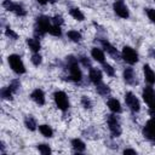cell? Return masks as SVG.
I'll return each mask as SVG.
<instances>
[{
	"label": "cell",
	"instance_id": "obj_4",
	"mask_svg": "<svg viewBox=\"0 0 155 155\" xmlns=\"http://www.w3.org/2000/svg\"><path fill=\"white\" fill-rule=\"evenodd\" d=\"M107 124H108L109 131H110V133H111L113 137L121 136L122 130H121V125H120V121H119V117L116 116V114H109V115H107Z\"/></svg>",
	"mask_w": 155,
	"mask_h": 155
},
{
	"label": "cell",
	"instance_id": "obj_23",
	"mask_svg": "<svg viewBox=\"0 0 155 155\" xmlns=\"http://www.w3.org/2000/svg\"><path fill=\"white\" fill-rule=\"evenodd\" d=\"M69 13H70V16H71L74 19L79 21V22H81V21L85 19V15H84V13L81 12V10L78 8V7H71V8L69 10Z\"/></svg>",
	"mask_w": 155,
	"mask_h": 155
},
{
	"label": "cell",
	"instance_id": "obj_12",
	"mask_svg": "<svg viewBox=\"0 0 155 155\" xmlns=\"http://www.w3.org/2000/svg\"><path fill=\"white\" fill-rule=\"evenodd\" d=\"M122 78H124V80H125V82H126L127 85H131V86H136V85H138L137 74L134 73V69L131 68V67H127V68L124 69Z\"/></svg>",
	"mask_w": 155,
	"mask_h": 155
},
{
	"label": "cell",
	"instance_id": "obj_30",
	"mask_svg": "<svg viewBox=\"0 0 155 155\" xmlns=\"http://www.w3.org/2000/svg\"><path fill=\"white\" fill-rule=\"evenodd\" d=\"M103 70L108 76H114L115 75V69L109 63H103Z\"/></svg>",
	"mask_w": 155,
	"mask_h": 155
},
{
	"label": "cell",
	"instance_id": "obj_28",
	"mask_svg": "<svg viewBox=\"0 0 155 155\" xmlns=\"http://www.w3.org/2000/svg\"><path fill=\"white\" fill-rule=\"evenodd\" d=\"M38 150H39V153H41V154H44V155H47V154H51V148H50V145L48 144H46V143H40V144H38Z\"/></svg>",
	"mask_w": 155,
	"mask_h": 155
},
{
	"label": "cell",
	"instance_id": "obj_35",
	"mask_svg": "<svg viewBox=\"0 0 155 155\" xmlns=\"http://www.w3.org/2000/svg\"><path fill=\"white\" fill-rule=\"evenodd\" d=\"M145 12L148 15V18L155 24V10L154 8H145Z\"/></svg>",
	"mask_w": 155,
	"mask_h": 155
},
{
	"label": "cell",
	"instance_id": "obj_20",
	"mask_svg": "<svg viewBox=\"0 0 155 155\" xmlns=\"http://www.w3.org/2000/svg\"><path fill=\"white\" fill-rule=\"evenodd\" d=\"M70 144H71L74 151H76V153H84L86 150V144L80 138H73L70 140Z\"/></svg>",
	"mask_w": 155,
	"mask_h": 155
},
{
	"label": "cell",
	"instance_id": "obj_3",
	"mask_svg": "<svg viewBox=\"0 0 155 155\" xmlns=\"http://www.w3.org/2000/svg\"><path fill=\"white\" fill-rule=\"evenodd\" d=\"M7 61H8L10 68L12 69L13 73H16L17 75H21V74L25 73V67H24V63H23V61H22L19 54L12 53V54L8 56Z\"/></svg>",
	"mask_w": 155,
	"mask_h": 155
},
{
	"label": "cell",
	"instance_id": "obj_22",
	"mask_svg": "<svg viewBox=\"0 0 155 155\" xmlns=\"http://www.w3.org/2000/svg\"><path fill=\"white\" fill-rule=\"evenodd\" d=\"M39 132H40L44 137H46V138H51V137L53 136V130H52V127L48 126V125H46V124L39 125Z\"/></svg>",
	"mask_w": 155,
	"mask_h": 155
},
{
	"label": "cell",
	"instance_id": "obj_29",
	"mask_svg": "<svg viewBox=\"0 0 155 155\" xmlns=\"http://www.w3.org/2000/svg\"><path fill=\"white\" fill-rule=\"evenodd\" d=\"M78 59H79V62H81V64H82L85 68H88V69H91V68H92L91 59H90V58H87L86 56H79V57H78Z\"/></svg>",
	"mask_w": 155,
	"mask_h": 155
},
{
	"label": "cell",
	"instance_id": "obj_33",
	"mask_svg": "<svg viewBox=\"0 0 155 155\" xmlns=\"http://www.w3.org/2000/svg\"><path fill=\"white\" fill-rule=\"evenodd\" d=\"M81 105L85 108V109H91L92 108V101L87 97V96H82L81 97Z\"/></svg>",
	"mask_w": 155,
	"mask_h": 155
},
{
	"label": "cell",
	"instance_id": "obj_2",
	"mask_svg": "<svg viewBox=\"0 0 155 155\" xmlns=\"http://www.w3.org/2000/svg\"><path fill=\"white\" fill-rule=\"evenodd\" d=\"M52 27V21L50 17L45 15H40L35 18V24H34V35L35 38H42L46 33H50Z\"/></svg>",
	"mask_w": 155,
	"mask_h": 155
},
{
	"label": "cell",
	"instance_id": "obj_37",
	"mask_svg": "<svg viewBox=\"0 0 155 155\" xmlns=\"http://www.w3.org/2000/svg\"><path fill=\"white\" fill-rule=\"evenodd\" d=\"M149 115L151 117H155V102H153L151 104H149Z\"/></svg>",
	"mask_w": 155,
	"mask_h": 155
},
{
	"label": "cell",
	"instance_id": "obj_18",
	"mask_svg": "<svg viewBox=\"0 0 155 155\" xmlns=\"http://www.w3.org/2000/svg\"><path fill=\"white\" fill-rule=\"evenodd\" d=\"M107 105H108L109 110L111 113H114V114H120L122 111L121 104H120V102L116 98H109L108 102H107Z\"/></svg>",
	"mask_w": 155,
	"mask_h": 155
},
{
	"label": "cell",
	"instance_id": "obj_15",
	"mask_svg": "<svg viewBox=\"0 0 155 155\" xmlns=\"http://www.w3.org/2000/svg\"><path fill=\"white\" fill-rule=\"evenodd\" d=\"M30 98L33 102H35L38 105H44L45 104V93L41 88H35L30 93Z\"/></svg>",
	"mask_w": 155,
	"mask_h": 155
},
{
	"label": "cell",
	"instance_id": "obj_16",
	"mask_svg": "<svg viewBox=\"0 0 155 155\" xmlns=\"http://www.w3.org/2000/svg\"><path fill=\"white\" fill-rule=\"evenodd\" d=\"M143 73H144V80L148 85H154L155 84V71L151 69L149 64H144L143 67Z\"/></svg>",
	"mask_w": 155,
	"mask_h": 155
},
{
	"label": "cell",
	"instance_id": "obj_5",
	"mask_svg": "<svg viewBox=\"0 0 155 155\" xmlns=\"http://www.w3.org/2000/svg\"><path fill=\"white\" fill-rule=\"evenodd\" d=\"M2 7L7 11L15 13L16 16H19V17H24L27 15V10L19 2H15V1H11V0H5L2 2Z\"/></svg>",
	"mask_w": 155,
	"mask_h": 155
},
{
	"label": "cell",
	"instance_id": "obj_7",
	"mask_svg": "<svg viewBox=\"0 0 155 155\" xmlns=\"http://www.w3.org/2000/svg\"><path fill=\"white\" fill-rule=\"evenodd\" d=\"M121 58L130 65H133L138 62V53L134 48H132L131 46H124L122 51H121Z\"/></svg>",
	"mask_w": 155,
	"mask_h": 155
},
{
	"label": "cell",
	"instance_id": "obj_17",
	"mask_svg": "<svg viewBox=\"0 0 155 155\" xmlns=\"http://www.w3.org/2000/svg\"><path fill=\"white\" fill-rule=\"evenodd\" d=\"M91 56H92V58H93L96 62H98V63H101V64L105 63V54H104V51H103L102 48L92 47V48H91Z\"/></svg>",
	"mask_w": 155,
	"mask_h": 155
},
{
	"label": "cell",
	"instance_id": "obj_21",
	"mask_svg": "<svg viewBox=\"0 0 155 155\" xmlns=\"http://www.w3.org/2000/svg\"><path fill=\"white\" fill-rule=\"evenodd\" d=\"M24 125H25V127H27L29 131H35L36 127H39L38 124H36V120H35V117H34L33 115L25 116V119H24Z\"/></svg>",
	"mask_w": 155,
	"mask_h": 155
},
{
	"label": "cell",
	"instance_id": "obj_32",
	"mask_svg": "<svg viewBox=\"0 0 155 155\" xmlns=\"http://www.w3.org/2000/svg\"><path fill=\"white\" fill-rule=\"evenodd\" d=\"M30 61H31V63H33L35 67H39V65L41 64V62H42V58H41V56L39 54V52H36V53H33V54H31Z\"/></svg>",
	"mask_w": 155,
	"mask_h": 155
},
{
	"label": "cell",
	"instance_id": "obj_24",
	"mask_svg": "<svg viewBox=\"0 0 155 155\" xmlns=\"http://www.w3.org/2000/svg\"><path fill=\"white\" fill-rule=\"evenodd\" d=\"M67 36L69 40H71L73 42H80L82 40V35L80 31L78 30H68L67 31Z\"/></svg>",
	"mask_w": 155,
	"mask_h": 155
},
{
	"label": "cell",
	"instance_id": "obj_36",
	"mask_svg": "<svg viewBox=\"0 0 155 155\" xmlns=\"http://www.w3.org/2000/svg\"><path fill=\"white\" fill-rule=\"evenodd\" d=\"M51 21H52V24H57V25H62L63 23V18L61 16H54L51 18Z\"/></svg>",
	"mask_w": 155,
	"mask_h": 155
},
{
	"label": "cell",
	"instance_id": "obj_8",
	"mask_svg": "<svg viewBox=\"0 0 155 155\" xmlns=\"http://www.w3.org/2000/svg\"><path fill=\"white\" fill-rule=\"evenodd\" d=\"M142 132L144 138L155 145V117H151L145 122Z\"/></svg>",
	"mask_w": 155,
	"mask_h": 155
},
{
	"label": "cell",
	"instance_id": "obj_26",
	"mask_svg": "<svg viewBox=\"0 0 155 155\" xmlns=\"http://www.w3.org/2000/svg\"><path fill=\"white\" fill-rule=\"evenodd\" d=\"M13 92H12V90L7 86V87H2L1 88V91H0V96H1V98L2 99H5V101H12L13 99Z\"/></svg>",
	"mask_w": 155,
	"mask_h": 155
},
{
	"label": "cell",
	"instance_id": "obj_25",
	"mask_svg": "<svg viewBox=\"0 0 155 155\" xmlns=\"http://www.w3.org/2000/svg\"><path fill=\"white\" fill-rule=\"evenodd\" d=\"M96 91H97L98 94H101V96H103V97H105V96H108V94L110 93V88H109V86L105 85V84H103V82L96 85Z\"/></svg>",
	"mask_w": 155,
	"mask_h": 155
},
{
	"label": "cell",
	"instance_id": "obj_11",
	"mask_svg": "<svg viewBox=\"0 0 155 155\" xmlns=\"http://www.w3.org/2000/svg\"><path fill=\"white\" fill-rule=\"evenodd\" d=\"M99 42H101L103 50H104V51H105L113 59H119V58L121 57V53H119L117 48H116L114 45H111L107 39H101Z\"/></svg>",
	"mask_w": 155,
	"mask_h": 155
},
{
	"label": "cell",
	"instance_id": "obj_10",
	"mask_svg": "<svg viewBox=\"0 0 155 155\" xmlns=\"http://www.w3.org/2000/svg\"><path fill=\"white\" fill-rule=\"evenodd\" d=\"M113 10L116 13V16H119L122 19H127L130 17V10L127 5L124 2V0H115L113 4Z\"/></svg>",
	"mask_w": 155,
	"mask_h": 155
},
{
	"label": "cell",
	"instance_id": "obj_19",
	"mask_svg": "<svg viewBox=\"0 0 155 155\" xmlns=\"http://www.w3.org/2000/svg\"><path fill=\"white\" fill-rule=\"evenodd\" d=\"M27 45H28L29 50H30L33 53L39 52L40 48H41V44H40V41H39L38 38H28V39H27Z\"/></svg>",
	"mask_w": 155,
	"mask_h": 155
},
{
	"label": "cell",
	"instance_id": "obj_1",
	"mask_svg": "<svg viewBox=\"0 0 155 155\" xmlns=\"http://www.w3.org/2000/svg\"><path fill=\"white\" fill-rule=\"evenodd\" d=\"M65 69L68 71V79L75 84L81 82L82 80V73L79 67V59L74 56H67L65 57Z\"/></svg>",
	"mask_w": 155,
	"mask_h": 155
},
{
	"label": "cell",
	"instance_id": "obj_31",
	"mask_svg": "<svg viewBox=\"0 0 155 155\" xmlns=\"http://www.w3.org/2000/svg\"><path fill=\"white\" fill-rule=\"evenodd\" d=\"M50 34L53 35V36H61L62 35V29H61V25H57V24H52L51 27V30H50Z\"/></svg>",
	"mask_w": 155,
	"mask_h": 155
},
{
	"label": "cell",
	"instance_id": "obj_39",
	"mask_svg": "<svg viewBox=\"0 0 155 155\" xmlns=\"http://www.w3.org/2000/svg\"><path fill=\"white\" fill-rule=\"evenodd\" d=\"M36 1H38L40 5H46V4H47L50 0H36Z\"/></svg>",
	"mask_w": 155,
	"mask_h": 155
},
{
	"label": "cell",
	"instance_id": "obj_38",
	"mask_svg": "<svg viewBox=\"0 0 155 155\" xmlns=\"http://www.w3.org/2000/svg\"><path fill=\"white\" fill-rule=\"evenodd\" d=\"M125 155H127V154H133V155H136L137 154V151L134 150V149H131V148H127V149H124V151H122Z\"/></svg>",
	"mask_w": 155,
	"mask_h": 155
},
{
	"label": "cell",
	"instance_id": "obj_40",
	"mask_svg": "<svg viewBox=\"0 0 155 155\" xmlns=\"http://www.w3.org/2000/svg\"><path fill=\"white\" fill-rule=\"evenodd\" d=\"M154 1H155V0H154Z\"/></svg>",
	"mask_w": 155,
	"mask_h": 155
},
{
	"label": "cell",
	"instance_id": "obj_9",
	"mask_svg": "<svg viewBox=\"0 0 155 155\" xmlns=\"http://www.w3.org/2000/svg\"><path fill=\"white\" fill-rule=\"evenodd\" d=\"M125 103L127 105V108L132 111V113H138L140 110V102L139 99L136 97V94L133 92H126L125 93Z\"/></svg>",
	"mask_w": 155,
	"mask_h": 155
},
{
	"label": "cell",
	"instance_id": "obj_13",
	"mask_svg": "<svg viewBox=\"0 0 155 155\" xmlns=\"http://www.w3.org/2000/svg\"><path fill=\"white\" fill-rule=\"evenodd\" d=\"M142 97H143V101L149 105L151 104L153 102H155V90L151 87V85L147 86L143 88L142 91Z\"/></svg>",
	"mask_w": 155,
	"mask_h": 155
},
{
	"label": "cell",
	"instance_id": "obj_34",
	"mask_svg": "<svg viewBox=\"0 0 155 155\" xmlns=\"http://www.w3.org/2000/svg\"><path fill=\"white\" fill-rule=\"evenodd\" d=\"M5 35H6L7 38L12 39V40H17V39H18V34H17L13 29H11L10 27H7V28L5 29Z\"/></svg>",
	"mask_w": 155,
	"mask_h": 155
},
{
	"label": "cell",
	"instance_id": "obj_14",
	"mask_svg": "<svg viewBox=\"0 0 155 155\" xmlns=\"http://www.w3.org/2000/svg\"><path fill=\"white\" fill-rule=\"evenodd\" d=\"M88 79L92 84L94 85H98L101 82H103V75H102V71L97 68H91L90 71H88Z\"/></svg>",
	"mask_w": 155,
	"mask_h": 155
},
{
	"label": "cell",
	"instance_id": "obj_6",
	"mask_svg": "<svg viewBox=\"0 0 155 155\" xmlns=\"http://www.w3.org/2000/svg\"><path fill=\"white\" fill-rule=\"evenodd\" d=\"M53 101L59 110L67 111L69 109V98L64 91H56L53 93Z\"/></svg>",
	"mask_w": 155,
	"mask_h": 155
},
{
	"label": "cell",
	"instance_id": "obj_27",
	"mask_svg": "<svg viewBox=\"0 0 155 155\" xmlns=\"http://www.w3.org/2000/svg\"><path fill=\"white\" fill-rule=\"evenodd\" d=\"M8 87L12 90L13 93H17V92L19 91V88H21V81H19L18 79H13V80L10 81Z\"/></svg>",
	"mask_w": 155,
	"mask_h": 155
}]
</instances>
